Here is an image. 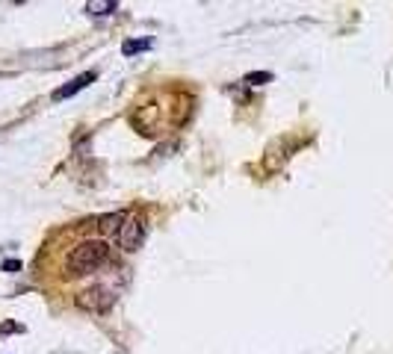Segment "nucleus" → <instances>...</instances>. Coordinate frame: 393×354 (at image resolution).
Instances as JSON below:
<instances>
[{
	"mask_svg": "<svg viewBox=\"0 0 393 354\" xmlns=\"http://www.w3.org/2000/svg\"><path fill=\"white\" fill-rule=\"evenodd\" d=\"M92 80H95V71H86V74H80L77 80H71V83H69V86H62V89H57V92H54V100H62V98H71L74 92H80V89H86V86H89Z\"/></svg>",
	"mask_w": 393,
	"mask_h": 354,
	"instance_id": "4",
	"label": "nucleus"
},
{
	"mask_svg": "<svg viewBox=\"0 0 393 354\" xmlns=\"http://www.w3.org/2000/svg\"><path fill=\"white\" fill-rule=\"evenodd\" d=\"M124 218H127L124 213H112V216H104V218H101V225H98V228H104V230H116V228H119V230H122Z\"/></svg>",
	"mask_w": 393,
	"mask_h": 354,
	"instance_id": "5",
	"label": "nucleus"
},
{
	"mask_svg": "<svg viewBox=\"0 0 393 354\" xmlns=\"http://www.w3.org/2000/svg\"><path fill=\"white\" fill-rule=\"evenodd\" d=\"M142 236H145V230H142V222L134 216V218H124V225H122V230H119V245L124 248V251H139V245H142Z\"/></svg>",
	"mask_w": 393,
	"mask_h": 354,
	"instance_id": "3",
	"label": "nucleus"
},
{
	"mask_svg": "<svg viewBox=\"0 0 393 354\" xmlns=\"http://www.w3.org/2000/svg\"><path fill=\"white\" fill-rule=\"evenodd\" d=\"M269 77H272V74H266V71H264V74H249V77H245V80H249L252 86H260V83H266Z\"/></svg>",
	"mask_w": 393,
	"mask_h": 354,
	"instance_id": "7",
	"label": "nucleus"
},
{
	"mask_svg": "<svg viewBox=\"0 0 393 354\" xmlns=\"http://www.w3.org/2000/svg\"><path fill=\"white\" fill-rule=\"evenodd\" d=\"M119 6L116 4H110V0H107V4H86V12L89 15H110V12H116Z\"/></svg>",
	"mask_w": 393,
	"mask_h": 354,
	"instance_id": "6",
	"label": "nucleus"
},
{
	"mask_svg": "<svg viewBox=\"0 0 393 354\" xmlns=\"http://www.w3.org/2000/svg\"><path fill=\"white\" fill-rule=\"evenodd\" d=\"M77 307L89 310V313H107L112 305H116V295H112L107 286H89V290L77 293Z\"/></svg>",
	"mask_w": 393,
	"mask_h": 354,
	"instance_id": "2",
	"label": "nucleus"
},
{
	"mask_svg": "<svg viewBox=\"0 0 393 354\" xmlns=\"http://www.w3.org/2000/svg\"><path fill=\"white\" fill-rule=\"evenodd\" d=\"M142 47H148V42H127L124 45V54H134V50H142Z\"/></svg>",
	"mask_w": 393,
	"mask_h": 354,
	"instance_id": "8",
	"label": "nucleus"
},
{
	"mask_svg": "<svg viewBox=\"0 0 393 354\" xmlns=\"http://www.w3.org/2000/svg\"><path fill=\"white\" fill-rule=\"evenodd\" d=\"M107 260H110V245L104 240H83L65 260V278H83L95 272V269H101Z\"/></svg>",
	"mask_w": 393,
	"mask_h": 354,
	"instance_id": "1",
	"label": "nucleus"
}]
</instances>
